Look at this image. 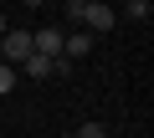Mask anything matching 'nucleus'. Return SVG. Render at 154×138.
<instances>
[{
	"mask_svg": "<svg viewBox=\"0 0 154 138\" xmlns=\"http://www.w3.org/2000/svg\"><path fill=\"white\" fill-rule=\"evenodd\" d=\"M31 56V31H21V26H11L5 36H0V61L5 66H16L21 72V61Z\"/></svg>",
	"mask_w": 154,
	"mask_h": 138,
	"instance_id": "f257e3e1",
	"label": "nucleus"
},
{
	"mask_svg": "<svg viewBox=\"0 0 154 138\" xmlns=\"http://www.w3.org/2000/svg\"><path fill=\"white\" fill-rule=\"evenodd\" d=\"M118 26V10L108 5V0H88V10H82V31H93V36H108Z\"/></svg>",
	"mask_w": 154,
	"mask_h": 138,
	"instance_id": "f03ea898",
	"label": "nucleus"
},
{
	"mask_svg": "<svg viewBox=\"0 0 154 138\" xmlns=\"http://www.w3.org/2000/svg\"><path fill=\"white\" fill-rule=\"evenodd\" d=\"M93 46H98V36H93V31H82V26L62 36V56H67V61H82V56H88Z\"/></svg>",
	"mask_w": 154,
	"mask_h": 138,
	"instance_id": "7ed1b4c3",
	"label": "nucleus"
},
{
	"mask_svg": "<svg viewBox=\"0 0 154 138\" xmlns=\"http://www.w3.org/2000/svg\"><path fill=\"white\" fill-rule=\"evenodd\" d=\"M31 51L36 56H62V26H41V31H31Z\"/></svg>",
	"mask_w": 154,
	"mask_h": 138,
	"instance_id": "20e7f679",
	"label": "nucleus"
},
{
	"mask_svg": "<svg viewBox=\"0 0 154 138\" xmlns=\"http://www.w3.org/2000/svg\"><path fill=\"white\" fill-rule=\"evenodd\" d=\"M21 72H26V77H36V82H46V77H51V61H46V56H36V51H31V56H26V61H21Z\"/></svg>",
	"mask_w": 154,
	"mask_h": 138,
	"instance_id": "39448f33",
	"label": "nucleus"
},
{
	"mask_svg": "<svg viewBox=\"0 0 154 138\" xmlns=\"http://www.w3.org/2000/svg\"><path fill=\"white\" fill-rule=\"evenodd\" d=\"M123 16H128V21H139V26H144V21H149V16H154V0H123Z\"/></svg>",
	"mask_w": 154,
	"mask_h": 138,
	"instance_id": "423d86ee",
	"label": "nucleus"
},
{
	"mask_svg": "<svg viewBox=\"0 0 154 138\" xmlns=\"http://www.w3.org/2000/svg\"><path fill=\"white\" fill-rule=\"evenodd\" d=\"M82 10H88V0H62V16H67L72 26H82Z\"/></svg>",
	"mask_w": 154,
	"mask_h": 138,
	"instance_id": "0eeeda50",
	"label": "nucleus"
},
{
	"mask_svg": "<svg viewBox=\"0 0 154 138\" xmlns=\"http://www.w3.org/2000/svg\"><path fill=\"white\" fill-rule=\"evenodd\" d=\"M16 82H21V72H16V66H5V61H0V97H5V92H11Z\"/></svg>",
	"mask_w": 154,
	"mask_h": 138,
	"instance_id": "6e6552de",
	"label": "nucleus"
},
{
	"mask_svg": "<svg viewBox=\"0 0 154 138\" xmlns=\"http://www.w3.org/2000/svg\"><path fill=\"white\" fill-rule=\"evenodd\" d=\"M72 138H103V123H82V128H77Z\"/></svg>",
	"mask_w": 154,
	"mask_h": 138,
	"instance_id": "1a4fd4ad",
	"label": "nucleus"
},
{
	"mask_svg": "<svg viewBox=\"0 0 154 138\" xmlns=\"http://www.w3.org/2000/svg\"><path fill=\"white\" fill-rule=\"evenodd\" d=\"M5 31H11V21H5V10H0V36H5Z\"/></svg>",
	"mask_w": 154,
	"mask_h": 138,
	"instance_id": "9d476101",
	"label": "nucleus"
},
{
	"mask_svg": "<svg viewBox=\"0 0 154 138\" xmlns=\"http://www.w3.org/2000/svg\"><path fill=\"white\" fill-rule=\"evenodd\" d=\"M57 138H72V133H57Z\"/></svg>",
	"mask_w": 154,
	"mask_h": 138,
	"instance_id": "9b49d317",
	"label": "nucleus"
},
{
	"mask_svg": "<svg viewBox=\"0 0 154 138\" xmlns=\"http://www.w3.org/2000/svg\"><path fill=\"white\" fill-rule=\"evenodd\" d=\"M31 5H41V0H31Z\"/></svg>",
	"mask_w": 154,
	"mask_h": 138,
	"instance_id": "f8f14e48",
	"label": "nucleus"
},
{
	"mask_svg": "<svg viewBox=\"0 0 154 138\" xmlns=\"http://www.w3.org/2000/svg\"><path fill=\"white\" fill-rule=\"evenodd\" d=\"M0 5H5V0H0Z\"/></svg>",
	"mask_w": 154,
	"mask_h": 138,
	"instance_id": "ddd939ff",
	"label": "nucleus"
}]
</instances>
